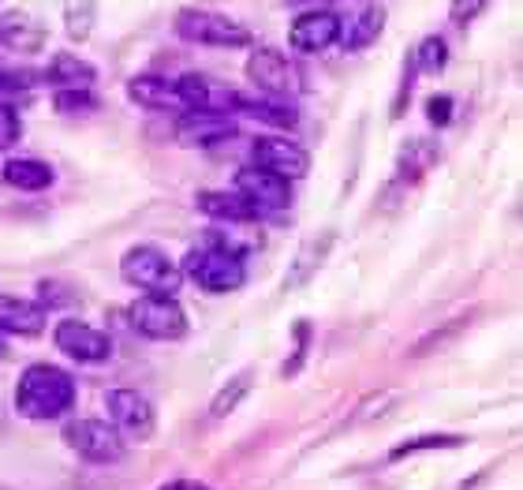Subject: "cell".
I'll list each match as a JSON object with an SVG mask.
<instances>
[{
	"label": "cell",
	"mask_w": 523,
	"mask_h": 490,
	"mask_svg": "<svg viewBox=\"0 0 523 490\" xmlns=\"http://www.w3.org/2000/svg\"><path fill=\"white\" fill-rule=\"evenodd\" d=\"M128 98L142 109H154V113H187L176 83L165 75H135L128 83Z\"/></svg>",
	"instance_id": "15"
},
{
	"label": "cell",
	"mask_w": 523,
	"mask_h": 490,
	"mask_svg": "<svg viewBox=\"0 0 523 490\" xmlns=\"http://www.w3.org/2000/svg\"><path fill=\"white\" fill-rule=\"evenodd\" d=\"M251 158H255L251 165H258V169H266V173H273V176H281L288 184L311 169L307 150L296 143H288V139H277V135H262V139H255Z\"/></svg>",
	"instance_id": "9"
},
{
	"label": "cell",
	"mask_w": 523,
	"mask_h": 490,
	"mask_svg": "<svg viewBox=\"0 0 523 490\" xmlns=\"http://www.w3.org/2000/svg\"><path fill=\"white\" fill-rule=\"evenodd\" d=\"M247 390H251V371H240V375L232 378V382H225L221 386V393L213 397V404H210V416L213 419H221V416H228L236 404L247 397Z\"/></svg>",
	"instance_id": "24"
},
{
	"label": "cell",
	"mask_w": 523,
	"mask_h": 490,
	"mask_svg": "<svg viewBox=\"0 0 523 490\" xmlns=\"http://www.w3.org/2000/svg\"><path fill=\"white\" fill-rule=\"evenodd\" d=\"M105 408L113 416V427L120 434H131V438H150L157 427L154 404L146 401L142 393L135 390H109L105 393Z\"/></svg>",
	"instance_id": "12"
},
{
	"label": "cell",
	"mask_w": 523,
	"mask_h": 490,
	"mask_svg": "<svg viewBox=\"0 0 523 490\" xmlns=\"http://www.w3.org/2000/svg\"><path fill=\"white\" fill-rule=\"evenodd\" d=\"M236 135V120H228L221 113H184L180 116V139L195 146H213L225 143Z\"/></svg>",
	"instance_id": "17"
},
{
	"label": "cell",
	"mask_w": 523,
	"mask_h": 490,
	"mask_svg": "<svg viewBox=\"0 0 523 490\" xmlns=\"http://www.w3.org/2000/svg\"><path fill=\"white\" fill-rule=\"evenodd\" d=\"M445 60H449V45L441 42L438 34L434 38H426L419 49H415V68L423 75H438L445 68Z\"/></svg>",
	"instance_id": "25"
},
{
	"label": "cell",
	"mask_w": 523,
	"mask_h": 490,
	"mask_svg": "<svg viewBox=\"0 0 523 490\" xmlns=\"http://www.w3.org/2000/svg\"><path fill=\"white\" fill-rule=\"evenodd\" d=\"M236 113L255 116V120L281 131H292L299 124V109L292 105V98L266 94V90H236Z\"/></svg>",
	"instance_id": "13"
},
{
	"label": "cell",
	"mask_w": 523,
	"mask_h": 490,
	"mask_svg": "<svg viewBox=\"0 0 523 490\" xmlns=\"http://www.w3.org/2000/svg\"><path fill=\"white\" fill-rule=\"evenodd\" d=\"M426 116H430V124L445 128L453 120V98H430L426 101Z\"/></svg>",
	"instance_id": "29"
},
{
	"label": "cell",
	"mask_w": 523,
	"mask_h": 490,
	"mask_svg": "<svg viewBox=\"0 0 523 490\" xmlns=\"http://www.w3.org/2000/svg\"><path fill=\"white\" fill-rule=\"evenodd\" d=\"M53 105H57L60 113H86V109L98 105V98H94V90L90 87H60Z\"/></svg>",
	"instance_id": "26"
},
{
	"label": "cell",
	"mask_w": 523,
	"mask_h": 490,
	"mask_svg": "<svg viewBox=\"0 0 523 490\" xmlns=\"http://www.w3.org/2000/svg\"><path fill=\"white\" fill-rule=\"evenodd\" d=\"M172 30L195 45H213V49H243L251 45V30L240 27L236 19H228L210 8H180L172 15Z\"/></svg>",
	"instance_id": "4"
},
{
	"label": "cell",
	"mask_w": 523,
	"mask_h": 490,
	"mask_svg": "<svg viewBox=\"0 0 523 490\" xmlns=\"http://www.w3.org/2000/svg\"><path fill=\"white\" fill-rule=\"evenodd\" d=\"M382 27H385V8L370 4V8H363V12L355 15V19L340 23L337 42H340V49H348V53H359V49H367V45L378 42Z\"/></svg>",
	"instance_id": "19"
},
{
	"label": "cell",
	"mask_w": 523,
	"mask_h": 490,
	"mask_svg": "<svg viewBox=\"0 0 523 490\" xmlns=\"http://www.w3.org/2000/svg\"><path fill=\"white\" fill-rule=\"evenodd\" d=\"M337 34H340V19L333 12H326V8L303 12L292 23V30H288L292 49H299V53H322V49H329V45L337 42Z\"/></svg>",
	"instance_id": "14"
},
{
	"label": "cell",
	"mask_w": 523,
	"mask_h": 490,
	"mask_svg": "<svg viewBox=\"0 0 523 490\" xmlns=\"http://www.w3.org/2000/svg\"><path fill=\"white\" fill-rule=\"evenodd\" d=\"M180 274L202 292H236L247 281V266H243L240 251L225 244H206L187 255Z\"/></svg>",
	"instance_id": "2"
},
{
	"label": "cell",
	"mask_w": 523,
	"mask_h": 490,
	"mask_svg": "<svg viewBox=\"0 0 523 490\" xmlns=\"http://www.w3.org/2000/svg\"><path fill=\"white\" fill-rule=\"evenodd\" d=\"M64 438L86 464L124 461V434L116 431L109 419H75L64 427Z\"/></svg>",
	"instance_id": "6"
},
{
	"label": "cell",
	"mask_w": 523,
	"mask_h": 490,
	"mask_svg": "<svg viewBox=\"0 0 523 490\" xmlns=\"http://www.w3.org/2000/svg\"><path fill=\"white\" fill-rule=\"evenodd\" d=\"M464 434H423V438H408L389 453V461H404L411 453H426V449H449V446H464Z\"/></svg>",
	"instance_id": "23"
},
{
	"label": "cell",
	"mask_w": 523,
	"mask_h": 490,
	"mask_svg": "<svg viewBox=\"0 0 523 490\" xmlns=\"http://www.w3.org/2000/svg\"><path fill=\"white\" fill-rule=\"evenodd\" d=\"M120 274H124V281H128L131 289L154 292V296H176V289L184 285L180 266H176L161 247H150V244H139L131 247V251H124Z\"/></svg>",
	"instance_id": "3"
},
{
	"label": "cell",
	"mask_w": 523,
	"mask_h": 490,
	"mask_svg": "<svg viewBox=\"0 0 523 490\" xmlns=\"http://www.w3.org/2000/svg\"><path fill=\"white\" fill-rule=\"evenodd\" d=\"M131 330L146 337V341H180L187 333V315L184 307L172 300V296H154L146 292L142 300H135L128 307Z\"/></svg>",
	"instance_id": "5"
},
{
	"label": "cell",
	"mask_w": 523,
	"mask_h": 490,
	"mask_svg": "<svg viewBox=\"0 0 523 490\" xmlns=\"http://www.w3.org/2000/svg\"><path fill=\"white\" fill-rule=\"evenodd\" d=\"M0 330L15 337H42L45 307L23 296H0Z\"/></svg>",
	"instance_id": "16"
},
{
	"label": "cell",
	"mask_w": 523,
	"mask_h": 490,
	"mask_svg": "<svg viewBox=\"0 0 523 490\" xmlns=\"http://www.w3.org/2000/svg\"><path fill=\"white\" fill-rule=\"evenodd\" d=\"M8 356V341H4V330H0V360Z\"/></svg>",
	"instance_id": "32"
},
{
	"label": "cell",
	"mask_w": 523,
	"mask_h": 490,
	"mask_svg": "<svg viewBox=\"0 0 523 490\" xmlns=\"http://www.w3.org/2000/svg\"><path fill=\"white\" fill-rule=\"evenodd\" d=\"M75 404V378L53 363H34L19 375L15 386V408L34 423L60 419Z\"/></svg>",
	"instance_id": "1"
},
{
	"label": "cell",
	"mask_w": 523,
	"mask_h": 490,
	"mask_svg": "<svg viewBox=\"0 0 523 490\" xmlns=\"http://www.w3.org/2000/svg\"><path fill=\"white\" fill-rule=\"evenodd\" d=\"M434 161H438V146L430 143V139H415V143H408L404 146V154H400V176L411 173L408 184H415Z\"/></svg>",
	"instance_id": "22"
},
{
	"label": "cell",
	"mask_w": 523,
	"mask_h": 490,
	"mask_svg": "<svg viewBox=\"0 0 523 490\" xmlns=\"http://www.w3.org/2000/svg\"><path fill=\"white\" fill-rule=\"evenodd\" d=\"M195 202L202 214L217 217V221H228V225H247V221L258 217V210L243 199L240 191H198Z\"/></svg>",
	"instance_id": "18"
},
{
	"label": "cell",
	"mask_w": 523,
	"mask_h": 490,
	"mask_svg": "<svg viewBox=\"0 0 523 490\" xmlns=\"http://www.w3.org/2000/svg\"><path fill=\"white\" fill-rule=\"evenodd\" d=\"M247 79L255 83V90H266V94H281V98H296L303 90V75L292 60L277 53V49H255L251 60H247Z\"/></svg>",
	"instance_id": "7"
},
{
	"label": "cell",
	"mask_w": 523,
	"mask_h": 490,
	"mask_svg": "<svg viewBox=\"0 0 523 490\" xmlns=\"http://www.w3.org/2000/svg\"><path fill=\"white\" fill-rule=\"evenodd\" d=\"M482 8H486V0H453V19L456 23H471Z\"/></svg>",
	"instance_id": "30"
},
{
	"label": "cell",
	"mask_w": 523,
	"mask_h": 490,
	"mask_svg": "<svg viewBox=\"0 0 523 490\" xmlns=\"http://www.w3.org/2000/svg\"><path fill=\"white\" fill-rule=\"evenodd\" d=\"M161 490H206V487H198V483H165Z\"/></svg>",
	"instance_id": "31"
},
{
	"label": "cell",
	"mask_w": 523,
	"mask_h": 490,
	"mask_svg": "<svg viewBox=\"0 0 523 490\" xmlns=\"http://www.w3.org/2000/svg\"><path fill=\"white\" fill-rule=\"evenodd\" d=\"M19 135H23L19 109H15V105H8V101H0V150H8V146L19 143Z\"/></svg>",
	"instance_id": "28"
},
{
	"label": "cell",
	"mask_w": 523,
	"mask_h": 490,
	"mask_svg": "<svg viewBox=\"0 0 523 490\" xmlns=\"http://www.w3.org/2000/svg\"><path fill=\"white\" fill-rule=\"evenodd\" d=\"M0 45H4V23H0Z\"/></svg>",
	"instance_id": "33"
},
{
	"label": "cell",
	"mask_w": 523,
	"mask_h": 490,
	"mask_svg": "<svg viewBox=\"0 0 523 490\" xmlns=\"http://www.w3.org/2000/svg\"><path fill=\"white\" fill-rule=\"evenodd\" d=\"M176 90L184 98L187 113H236V87H228V83L213 79V75L187 72L184 79H176Z\"/></svg>",
	"instance_id": "8"
},
{
	"label": "cell",
	"mask_w": 523,
	"mask_h": 490,
	"mask_svg": "<svg viewBox=\"0 0 523 490\" xmlns=\"http://www.w3.org/2000/svg\"><path fill=\"white\" fill-rule=\"evenodd\" d=\"M38 79H42V72H30V68H8V64H0V94H27Z\"/></svg>",
	"instance_id": "27"
},
{
	"label": "cell",
	"mask_w": 523,
	"mask_h": 490,
	"mask_svg": "<svg viewBox=\"0 0 523 490\" xmlns=\"http://www.w3.org/2000/svg\"><path fill=\"white\" fill-rule=\"evenodd\" d=\"M236 191H240L243 199L255 206L258 217H262V214H277V210H284V206H288V199H292L288 180L266 173V169H258V165H243L240 173H236Z\"/></svg>",
	"instance_id": "11"
},
{
	"label": "cell",
	"mask_w": 523,
	"mask_h": 490,
	"mask_svg": "<svg viewBox=\"0 0 523 490\" xmlns=\"http://www.w3.org/2000/svg\"><path fill=\"white\" fill-rule=\"evenodd\" d=\"M57 173L38 158H12L4 165V184L8 188H19V191H45L53 188Z\"/></svg>",
	"instance_id": "20"
},
{
	"label": "cell",
	"mask_w": 523,
	"mask_h": 490,
	"mask_svg": "<svg viewBox=\"0 0 523 490\" xmlns=\"http://www.w3.org/2000/svg\"><path fill=\"white\" fill-rule=\"evenodd\" d=\"M45 83H53V87H94V79L98 72L86 64V60L71 57V53H57V57L49 60V68L42 72Z\"/></svg>",
	"instance_id": "21"
},
{
	"label": "cell",
	"mask_w": 523,
	"mask_h": 490,
	"mask_svg": "<svg viewBox=\"0 0 523 490\" xmlns=\"http://www.w3.org/2000/svg\"><path fill=\"white\" fill-rule=\"evenodd\" d=\"M53 341H57V348L64 356H71V360L79 363H105L113 356V341L101 330H94V326L79 322V318H64L57 330H53Z\"/></svg>",
	"instance_id": "10"
}]
</instances>
